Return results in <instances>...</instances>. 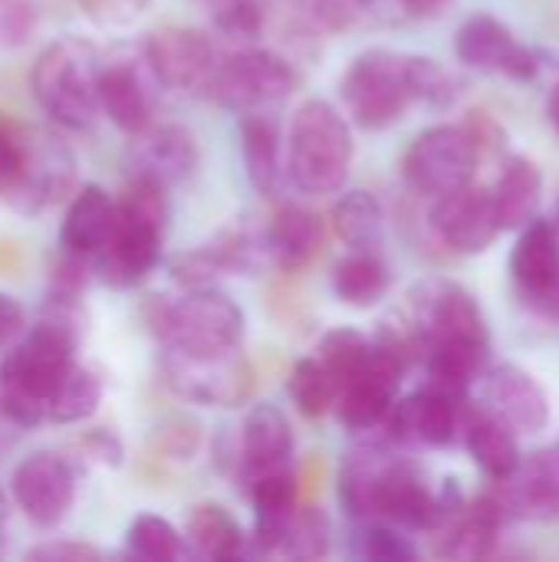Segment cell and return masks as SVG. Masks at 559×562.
Listing matches in <instances>:
<instances>
[{
  "mask_svg": "<svg viewBox=\"0 0 559 562\" xmlns=\"http://www.w3.org/2000/svg\"><path fill=\"white\" fill-rule=\"evenodd\" d=\"M372 356H376V339H369V336H362L359 329H349V326L329 329L320 339V352H316V359L323 362V369H326V375L333 382V392L343 382H349L353 375H359L372 362Z\"/></svg>",
  "mask_w": 559,
  "mask_h": 562,
  "instance_id": "obj_35",
  "label": "cell"
},
{
  "mask_svg": "<svg viewBox=\"0 0 559 562\" xmlns=\"http://www.w3.org/2000/svg\"><path fill=\"white\" fill-rule=\"evenodd\" d=\"M82 10L99 23H128L148 0H79Z\"/></svg>",
  "mask_w": 559,
  "mask_h": 562,
  "instance_id": "obj_48",
  "label": "cell"
},
{
  "mask_svg": "<svg viewBox=\"0 0 559 562\" xmlns=\"http://www.w3.org/2000/svg\"><path fill=\"white\" fill-rule=\"evenodd\" d=\"M76 178V161L69 155L66 145H59V138H40L30 145V158H26V175L20 181L16 198L10 201V207L23 211V214H36L49 204H56Z\"/></svg>",
  "mask_w": 559,
  "mask_h": 562,
  "instance_id": "obj_23",
  "label": "cell"
},
{
  "mask_svg": "<svg viewBox=\"0 0 559 562\" xmlns=\"http://www.w3.org/2000/svg\"><path fill=\"white\" fill-rule=\"evenodd\" d=\"M339 95L359 128L379 132L395 125L412 105L405 56L392 49H366L339 79Z\"/></svg>",
  "mask_w": 559,
  "mask_h": 562,
  "instance_id": "obj_6",
  "label": "cell"
},
{
  "mask_svg": "<svg viewBox=\"0 0 559 562\" xmlns=\"http://www.w3.org/2000/svg\"><path fill=\"white\" fill-rule=\"evenodd\" d=\"M329 224H333L336 237L343 244H349L353 250H379L382 247L385 214H382V204L369 191L343 194L329 211Z\"/></svg>",
  "mask_w": 559,
  "mask_h": 562,
  "instance_id": "obj_33",
  "label": "cell"
},
{
  "mask_svg": "<svg viewBox=\"0 0 559 562\" xmlns=\"http://www.w3.org/2000/svg\"><path fill=\"white\" fill-rule=\"evenodd\" d=\"M145 66L168 89H204L214 72V46L201 30L161 26L145 43Z\"/></svg>",
  "mask_w": 559,
  "mask_h": 562,
  "instance_id": "obj_15",
  "label": "cell"
},
{
  "mask_svg": "<svg viewBox=\"0 0 559 562\" xmlns=\"http://www.w3.org/2000/svg\"><path fill=\"white\" fill-rule=\"evenodd\" d=\"M102 402V379L96 369L72 362V369L59 379L53 395L46 398L43 425H76L96 415Z\"/></svg>",
  "mask_w": 559,
  "mask_h": 562,
  "instance_id": "obj_34",
  "label": "cell"
},
{
  "mask_svg": "<svg viewBox=\"0 0 559 562\" xmlns=\"http://www.w3.org/2000/svg\"><path fill=\"white\" fill-rule=\"evenodd\" d=\"M478 158L481 155L471 135L465 132V125H435L412 142L402 171L412 191L425 198H438L468 184L474 178Z\"/></svg>",
  "mask_w": 559,
  "mask_h": 562,
  "instance_id": "obj_9",
  "label": "cell"
},
{
  "mask_svg": "<svg viewBox=\"0 0 559 562\" xmlns=\"http://www.w3.org/2000/svg\"><path fill=\"white\" fill-rule=\"evenodd\" d=\"M145 323L165 349L227 352L244 342V310L214 286H191L181 296H152Z\"/></svg>",
  "mask_w": 559,
  "mask_h": 562,
  "instance_id": "obj_3",
  "label": "cell"
},
{
  "mask_svg": "<svg viewBox=\"0 0 559 562\" xmlns=\"http://www.w3.org/2000/svg\"><path fill=\"white\" fill-rule=\"evenodd\" d=\"M188 550H194L204 560H237L244 553V530L234 520V514L221 504H194L185 514V530H181Z\"/></svg>",
  "mask_w": 559,
  "mask_h": 562,
  "instance_id": "obj_28",
  "label": "cell"
},
{
  "mask_svg": "<svg viewBox=\"0 0 559 562\" xmlns=\"http://www.w3.org/2000/svg\"><path fill=\"white\" fill-rule=\"evenodd\" d=\"M422 352L435 342H491L474 296L451 280H428L412 293V319Z\"/></svg>",
  "mask_w": 559,
  "mask_h": 562,
  "instance_id": "obj_10",
  "label": "cell"
},
{
  "mask_svg": "<svg viewBox=\"0 0 559 562\" xmlns=\"http://www.w3.org/2000/svg\"><path fill=\"white\" fill-rule=\"evenodd\" d=\"M208 7H211L214 26L227 40L250 43V40H257L264 33V23H267L264 0H208Z\"/></svg>",
  "mask_w": 559,
  "mask_h": 562,
  "instance_id": "obj_42",
  "label": "cell"
},
{
  "mask_svg": "<svg viewBox=\"0 0 559 562\" xmlns=\"http://www.w3.org/2000/svg\"><path fill=\"white\" fill-rule=\"evenodd\" d=\"M465 395L441 389L428 382L405 402H395L392 412L385 415L382 428L389 431L392 441L402 445H432L445 448L461 435V415H465Z\"/></svg>",
  "mask_w": 559,
  "mask_h": 562,
  "instance_id": "obj_12",
  "label": "cell"
},
{
  "mask_svg": "<svg viewBox=\"0 0 559 562\" xmlns=\"http://www.w3.org/2000/svg\"><path fill=\"white\" fill-rule=\"evenodd\" d=\"M115 231V201L99 184H82L66 207L59 244L92 257Z\"/></svg>",
  "mask_w": 559,
  "mask_h": 562,
  "instance_id": "obj_27",
  "label": "cell"
},
{
  "mask_svg": "<svg viewBox=\"0 0 559 562\" xmlns=\"http://www.w3.org/2000/svg\"><path fill=\"white\" fill-rule=\"evenodd\" d=\"M36 26L30 0H0V46H20Z\"/></svg>",
  "mask_w": 559,
  "mask_h": 562,
  "instance_id": "obj_46",
  "label": "cell"
},
{
  "mask_svg": "<svg viewBox=\"0 0 559 562\" xmlns=\"http://www.w3.org/2000/svg\"><path fill=\"white\" fill-rule=\"evenodd\" d=\"M329 543H333L329 517L320 507H297L277 553H283L290 560H320L329 553Z\"/></svg>",
  "mask_w": 559,
  "mask_h": 562,
  "instance_id": "obj_37",
  "label": "cell"
},
{
  "mask_svg": "<svg viewBox=\"0 0 559 562\" xmlns=\"http://www.w3.org/2000/svg\"><path fill=\"white\" fill-rule=\"evenodd\" d=\"M247 494L254 504V543L260 553H277L290 527V517L297 514V504H300L297 471L283 464L267 474H257L247 484Z\"/></svg>",
  "mask_w": 559,
  "mask_h": 562,
  "instance_id": "obj_22",
  "label": "cell"
},
{
  "mask_svg": "<svg viewBox=\"0 0 559 562\" xmlns=\"http://www.w3.org/2000/svg\"><path fill=\"white\" fill-rule=\"evenodd\" d=\"M356 550H359V557L376 562H412L418 557V550H415L402 533H395L392 527H385L382 520H372V524L359 533Z\"/></svg>",
  "mask_w": 559,
  "mask_h": 562,
  "instance_id": "obj_44",
  "label": "cell"
},
{
  "mask_svg": "<svg viewBox=\"0 0 559 562\" xmlns=\"http://www.w3.org/2000/svg\"><path fill=\"white\" fill-rule=\"evenodd\" d=\"M461 435H465V445L471 451V458L481 464V471L494 481H504L517 471L521 464V448H517V438L514 431L497 418L491 415L488 408H474V405H465V415H461Z\"/></svg>",
  "mask_w": 559,
  "mask_h": 562,
  "instance_id": "obj_26",
  "label": "cell"
},
{
  "mask_svg": "<svg viewBox=\"0 0 559 562\" xmlns=\"http://www.w3.org/2000/svg\"><path fill=\"white\" fill-rule=\"evenodd\" d=\"M30 132L13 122L7 112H0V201H13L20 191V181L26 175V158H30Z\"/></svg>",
  "mask_w": 559,
  "mask_h": 562,
  "instance_id": "obj_39",
  "label": "cell"
},
{
  "mask_svg": "<svg viewBox=\"0 0 559 562\" xmlns=\"http://www.w3.org/2000/svg\"><path fill=\"white\" fill-rule=\"evenodd\" d=\"M511 273L517 286L540 303L559 300V234L550 221H530L521 227V240L511 254Z\"/></svg>",
  "mask_w": 559,
  "mask_h": 562,
  "instance_id": "obj_21",
  "label": "cell"
},
{
  "mask_svg": "<svg viewBox=\"0 0 559 562\" xmlns=\"http://www.w3.org/2000/svg\"><path fill=\"white\" fill-rule=\"evenodd\" d=\"M392 273L379 250H349L336 267H333V293L346 306L369 310L389 293Z\"/></svg>",
  "mask_w": 559,
  "mask_h": 562,
  "instance_id": "obj_30",
  "label": "cell"
},
{
  "mask_svg": "<svg viewBox=\"0 0 559 562\" xmlns=\"http://www.w3.org/2000/svg\"><path fill=\"white\" fill-rule=\"evenodd\" d=\"M293 454V428L277 405H254L241 425V438L234 448L237 481L250 484L257 474L283 468Z\"/></svg>",
  "mask_w": 559,
  "mask_h": 562,
  "instance_id": "obj_18",
  "label": "cell"
},
{
  "mask_svg": "<svg viewBox=\"0 0 559 562\" xmlns=\"http://www.w3.org/2000/svg\"><path fill=\"white\" fill-rule=\"evenodd\" d=\"M23 323H26L23 306L13 296L0 293V352H7L13 346V339L23 333Z\"/></svg>",
  "mask_w": 559,
  "mask_h": 562,
  "instance_id": "obj_49",
  "label": "cell"
},
{
  "mask_svg": "<svg viewBox=\"0 0 559 562\" xmlns=\"http://www.w3.org/2000/svg\"><path fill=\"white\" fill-rule=\"evenodd\" d=\"M201 161L198 138L185 125H155L135 132V142L128 148V165L135 178L158 181L165 188L181 184L194 175Z\"/></svg>",
  "mask_w": 559,
  "mask_h": 562,
  "instance_id": "obj_17",
  "label": "cell"
},
{
  "mask_svg": "<svg viewBox=\"0 0 559 562\" xmlns=\"http://www.w3.org/2000/svg\"><path fill=\"white\" fill-rule=\"evenodd\" d=\"M165 385L191 405L237 408L254 392V366L241 349L227 352H181L165 349L161 356Z\"/></svg>",
  "mask_w": 559,
  "mask_h": 562,
  "instance_id": "obj_7",
  "label": "cell"
},
{
  "mask_svg": "<svg viewBox=\"0 0 559 562\" xmlns=\"http://www.w3.org/2000/svg\"><path fill=\"white\" fill-rule=\"evenodd\" d=\"M540 194H544L540 168L530 158H511L507 168L501 171L497 188L491 191V201H494V214H497L501 231H521V227H527L537 217Z\"/></svg>",
  "mask_w": 559,
  "mask_h": 562,
  "instance_id": "obj_29",
  "label": "cell"
},
{
  "mask_svg": "<svg viewBox=\"0 0 559 562\" xmlns=\"http://www.w3.org/2000/svg\"><path fill=\"white\" fill-rule=\"evenodd\" d=\"M554 227H557V234H559V204H557V221H554Z\"/></svg>",
  "mask_w": 559,
  "mask_h": 562,
  "instance_id": "obj_52",
  "label": "cell"
},
{
  "mask_svg": "<svg viewBox=\"0 0 559 562\" xmlns=\"http://www.w3.org/2000/svg\"><path fill=\"white\" fill-rule=\"evenodd\" d=\"M547 115H550V122H554V128H557V135H559V82L554 86V92H550V102H547Z\"/></svg>",
  "mask_w": 559,
  "mask_h": 562,
  "instance_id": "obj_50",
  "label": "cell"
},
{
  "mask_svg": "<svg viewBox=\"0 0 559 562\" xmlns=\"http://www.w3.org/2000/svg\"><path fill=\"white\" fill-rule=\"evenodd\" d=\"M326 240V224L316 211L300 204H283L267 224V250L280 270L300 273L310 267Z\"/></svg>",
  "mask_w": 559,
  "mask_h": 562,
  "instance_id": "obj_25",
  "label": "cell"
},
{
  "mask_svg": "<svg viewBox=\"0 0 559 562\" xmlns=\"http://www.w3.org/2000/svg\"><path fill=\"white\" fill-rule=\"evenodd\" d=\"M10 494L20 514L40 527L53 530L66 520L76 501V471L72 464L56 451H33L13 468Z\"/></svg>",
  "mask_w": 559,
  "mask_h": 562,
  "instance_id": "obj_11",
  "label": "cell"
},
{
  "mask_svg": "<svg viewBox=\"0 0 559 562\" xmlns=\"http://www.w3.org/2000/svg\"><path fill=\"white\" fill-rule=\"evenodd\" d=\"M201 448V425L191 418H171L165 422L152 438V454L158 461H191Z\"/></svg>",
  "mask_w": 559,
  "mask_h": 562,
  "instance_id": "obj_43",
  "label": "cell"
},
{
  "mask_svg": "<svg viewBox=\"0 0 559 562\" xmlns=\"http://www.w3.org/2000/svg\"><path fill=\"white\" fill-rule=\"evenodd\" d=\"M455 53L465 66L481 72H504L511 79H534L540 72V56L524 46L497 16L474 13L458 26Z\"/></svg>",
  "mask_w": 559,
  "mask_h": 562,
  "instance_id": "obj_13",
  "label": "cell"
},
{
  "mask_svg": "<svg viewBox=\"0 0 559 562\" xmlns=\"http://www.w3.org/2000/svg\"><path fill=\"white\" fill-rule=\"evenodd\" d=\"M405 76H409L412 102H425V105L445 109L458 95L455 76L445 66H438L435 59H428V56H405Z\"/></svg>",
  "mask_w": 559,
  "mask_h": 562,
  "instance_id": "obj_40",
  "label": "cell"
},
{
  "mask_svg": "<svg viewBox=\"0 0 559 562\" xmlns=\"http://www.w3.org/2000/svg\"><path fill=\"white\" fill-rule=\"evenodd\" d=\"M504 524V510L497 497H478L474 504H461L441 527H438V553L445 560H484L494 553L497 533Z\"/></svg>",
  "mask_w": 559,
  "mask_h": 562,
  "instance_id": "obj_24",
  "label": "cell"
},
{
  "mask_svg": "<svg viewBox=\"0 0 559 562\" xmlns=\"http://www.w3.org/2000/svg\"><path fill=\"white\" fill-rule=\"evenodd\" d=\"M287 142V175L303 194H333L346 184L353 165V132L333 102H300Z\"/></svg>",
  "mask_w": 559,
  "mask_h": 562,
  "instance_id": "obj_4",
  "label": "cell"
},
{
  "mask_svg": "<svg viewBox=\"0 0 559 562\" xmlns=\"http://www.w3.org/2000/svg\"><path fill=\"white\" fill-rule=\"evenodd\" d=\"M125 547L132 557L152 562L185 560L188 557V543L181 537V530H175L168 520L155 517V514H138L128 530H125Z\"/></svg>",
  "mask_w": 559,
  "mask_h": 562,
  "instance_id": "obj_36",
  "label": "cell"
},
{
  "mask_svg": "<svg viewBox=\"0 0 559 562\" xmlns=\"http://www.w3.org/2000/svg\"><path fill=\"white\" fill-rule=\"evenodd\" d=\"M26 560L96 562L102 560V550L92 547V543H79V540H49V543H40V547L26 550Z\"/></svg>",
  "mask_w": 559,
  "mask_h": 562,
  "instance_id": "obj_47",
  "label": "cell"
},
{
  "mask_svg": "<svg viewBox=\"0 0 559 562\" xmlns=\"http://www.w3.org/2000/svg\"><path fill=\"white\" fill-rule=\"evenodd\" d=\"M96 99H99V112H105L109 122L128 135L148 128L152 122V109H155L152 89L142 69L135 66V59L128 56L102 59L96 79Z\"/></svg>",
  "mask_w": 559,
  "mask_h": 562,
  "instance_id": "obj_19",
  "label": "cell"
},
{
  "mask_svg": "<svg viewBox=\"0 0 559 562\" xmlns=\"http://www.w3.org/2000/svg\"><path fill=\"white\" fill-rule=\"evenodd\" d=\"M432 231L455 254H484L501 234L491 191L468 181L448 194H438L432 207Z\"/></svg>",
  "mask_w": 559,
  "mask_h": 562,
  "instance_id": "obj_14",
  "label": "cell"
},
{
  "mask_svg": "<svg viewBox=\"0 0 559 562\" xmlns=\"http://www.w3.org/2000/svg\"><path fill=\"white\" fill-rule=\"evenodd\" d=\"M241 151L247 165V178L260 194H273L280 181V135L277 122L264 112L241 115Z\"/></svg>",
  "mask_w": 559,
  "mask_h": 562,
  "instance_id": "obj_32",
  "label": "cell"
},
{
  "mask_svg": "<svg viewBox=\"0 0 559 562\" xmlns=\"http://www.w3.org/2000/svg\"><path fill=\"white\" fill-rule=\"evenodd\" d=\"M290 398L297 405V412L310 422L323 418L333 408V382L323 369L320 359H300L290 372Z\"/></svg>",
  "mask_w": 559,
  "mask_h": 562,
  "instance_id": "obj_38",
  "label": "cell"
},
{
  "mask_svg": "<svg viewBox=\"0 0 559 562\" xmlns=\"http://www.w3.org/2000/svg\"><path fill=\"white\" fill-rule=\"evenodd\" d=\"M168 270H171V277H175L181 286L191 290V286H214L217 277L231 273V263H227V257H224V250H221V244H217V237H214L211 244H201V247H194V250L178 254V257L168 263Z\"/></svg>",
  "mask_w": 559,
  "mask_h": 562,
  "instance_id": "obj_41",
  "label": "cell"
},
{
  "mask_svg": "<svg viewBox=\"0 0 559 562\" xmlns=\"http://www.w3.org/2000/svg\"><path fill=\"white\" fill-rule=\"evenodd\" d=\"M389 451L385 448H362L356 454L346 458L343 471H339V501L346 507L349 517L372 524L376 520V501H379V481L382 471L389 464Z\"/></svg>",
  "mask_w": 559,
  "mask_h": 562,
  "instance_id": "obj_31",
  "label": "cell"
},
{
  "mask_svg": "<svg viewBox=\"0 0 559 562\" xmlns=\"http://www.w3.org/2000/svg\"><path fill=\"white\" fill-rule=\"evenodd\" d=\"M99 49L82 36H63L49 43L30 72V86L43 112L66 128H89L99 115Z\"/></svg>",
  "mask_w": 559,
  "mask_h": 562,
  "instance_id": "obj_5",
  "label": "cell"
},
{
  "mask_svg": "<svg viewBox=\"0 0 559 562\" xmlns=\"http://www.w3.org/2000/svg\"><path fill=\"white\" fill-rule=\"evenodd\" d=\"M297 82L300 76L283 56L270 49H241L214 63L208 86L221 105L244 115V112H260L267 105L283 102L297 89Z\"/></svg>",
  "mask_w": 559,
  "mask_h": 562,
  "instance_id": "obj_8",
  "label": "cell"
},
{
  "mask_svg": "<svg viewBox=\"0 0 559 562\" xmlns=\"http://www.w3.org/2000/svg\"><path fill=\"white\" fill-rule=\"evenodd\" d=\"M488 412L497 415L511 431H544L550 422V398L540 389V382L517 369V366H497L488 375Z\"/></svg>",
  "mask_w": 559,
  "mask_h": 562,
  "instance_id": "obj_20",
  "label": "cell"
},
{
  "mask_svg": "<svg viewBox=\"0 0 559 562\" xmlns=\"http://www.w3.org/2000/svg\"><path fill=\"white\" fill-rule=\"evenodd\" d=\"M82 326L40 316V323L0 362V415L16 428H36L46 415V398L76 362Z\"/></svg>",
  "mask_w": 559,
  "mask_h": 562,
  "instance_id": "obj_1",
  "label": "cell"
},
{
  "mask_svg": "<svg viewBox=\"0 0 559 562\" xmlns=\"http://www.w3.org/2000/svg\"><path fill=\"white\" fill-rule=\"evenodd\" d=\"M497 504L504 517L521 520H559V445L534 451L527 461L517 464V471L504 481H497Z\"/></svg>",
  "mask_w": 559,
  "mask_h": 562,
  "instance_id": "obj_16",
  "label": "cell"
},
{
  "mask_svg": "<svg viewBox=\"0 0 559 562\" xmlns=\"http://www.w3.org/2000/svg\"><path fill=\"white\" fill-rule=\"evenodd\" d=\"M165 191H168L165 184L132 175L122 201H115L112 237L89 257L102 283L125 290L142 283L158 267L161 240L171 217Z\"/></svg>",
  "mask_w": 559,
  "mask_h": 562,
  "instance_id": "obj_2",
  "label": "cell"
},
{
  "mask_svg": "<svg viewBox=\"0 0 559 562\" xmlns=\"http://www.w3.org/2000/svg\"><path fill=\"white\" fill-rule=\"evenodd\" d=\"M76 451L89 461V464H99V468H119L122 458H125V445L115 431L109 428H92L86 431L79 441H76Z\"/></svg>",
  "mask_w": 559,
  "mask_h": 562,
  "instance_id": "obj_45",
  "label": "cell"
},
{
  "mask_svg": "<svg viewBox=\"0 0 559 562\" xmlns=\"http://www.w3.org/2000/svg\"><path fill=\"white\" fill-rule=\"evenodd\" d=\"M7 520V494L0 491V524Z\"/></svg>",
  "mask_w": 559,
  "mask_h": 562,
  "instance_id": "obj_51",
  "label": "cell"
}]
</instances>
